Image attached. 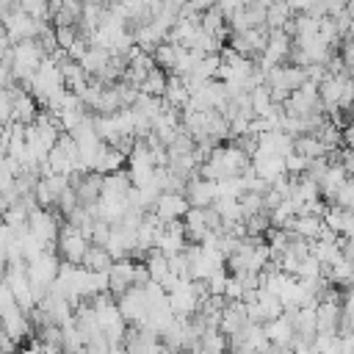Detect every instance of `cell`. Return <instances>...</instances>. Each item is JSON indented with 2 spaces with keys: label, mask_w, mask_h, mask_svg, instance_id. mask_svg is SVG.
Here are the masks:
<instances>
[{
  "label": "cell",
  "mask_w": 354,
  "mask_h": 354,
  "mask_svg": "<svg viewBox=\"0 0 354 354\" xmlns=\"http://www.w3.org/2000/svg\"><path fill=\"white\" fill-rule=\"evenodd\" d=\"M252 166V158L232 141V144H218L207 152V158L199 163V174L207 180H224V177H241Z\"/></svg>",
  "instance_id": "obj_1"
},
{
  "label": "cell",
  "mask_w": 354,
  "mask_h": 354,
  "mask_svg": "<svg viewBox=\"0 0 354 354\" xmlns=\"http://www.w3.org/2000/svg\"><path fill=\"white\" fill-rule=\"evenodd\" d=\"M310 77H307V69L304 66H299V64H277V66H271L268 72H266V86H268V91H271V97H274V102H285L288 100V94L290 91H296L299 86H304Z\"/></svg>",
  "instance_id": "obj_2"
},
{
  "label": "cell",
  "mask_w": 354,
  "mask_h": 354,
  "mask_svg": "<svg viewBox=\"0 0 354 354\" xmlns=\"http://www.w3.org/2000/svg\"><path fill=\"white\" fill-rule=\"evenodd\" d=\"M318 94H321V102L329 111L335 108H348L354 105V75L348 72H326L324 80L318 83Z\"/></svg>",
  "instance_id": "obj_3"
},
{
  "label": "cell",
  "mask_w": 354,
  "mask_h": 354,
  "mask_svg": "<svg viewBox=\"0 0 354 354\" xmlns=\"http://www.w3.org/2000/svg\"><path fill=\"white\" fill-rule=\"evenodd\" d=\"M183 224H185V238L188 243H202L210 232L221 230L224 218L221 213L216 210V205H202V207H188V213L183 216Z\"/></svg>",
  "instance_id": "obj_4"
},
{
  "label": "cell",
  "mask_w": 354,
  "mask_h": 354,
  "mask_svg": "<svg viewBox=\"0 0 354 354\" xmlns=\"http://www.w3.org/2000/svg\"><path fill=\"white\" fill-rule=\"evenodd\" d=\"M11 53H14L11 75H14V80H19V83L28 86V80L36 75V69H39V64L47 58V53H44V47H41L36 39H22V41H17V44L11 47Z\"/></svg>",
  "instance_id": "obj_5"
},
{
  "label": "cell",
  "mask_w": 354,
  "mask_h": 354,
  "mask_svg": "<svg viewBox=\"0 0 354 354\" xmlns=\"http://www.w3.org/2000/svg\"><path fill=\"white\" fill-rule=\"evenodd\" d=\"M91 238L86 232H80L75 224L69 221H61V230H58V241H55V252L61 257V263H80L86 249H88Z\"/></svg>",
  "instance_id": "obj_6"
},
{
  "label": "cell",
  "mask_w": 354,
  "mask_h": 354,
  "mask_svg": "<svg viewBox=\"0 0 354 354\" xmlns=\"http://www.w3.org/2000/svg\"><path fill=\"white\" fill-rule=\"evenodd\" d=\"M61 213L50 210V207H33L30 216H28V230L47 246V249H55V241H58V230H61Z\"/></svg>",
  "instance_id": "obj_7"
},
{
  "label": "cell",
  "mask_w": 354,
  "mask_h": 354,
  "mask_svg": "<svg viewBox=\"0 0 354 354\" xmlns=\"http://www.w3.org/2000/svg\"><path fill=\"white\" fill-rule=\"evenodd\" d=\"M266 44H268V25L246 28V30H238L230 36V47L238 50L241 55H249V58H260Z\"/></svg>",
  "instance_id": "obj_8"
},
{
  "label": "cell",
  "mask_w": 354,
  "mask_h": 354,
  "mask_svg": "<svg viewBox=\"0 0 354 354\" xmlns=\"http://www.w3.org/2000/svg\"><path fill=\"white\" fill-rule=\"evenodd\" d=\"M3 25H6L8 39L17 44V41H22V39H36L39 30H41V25H44V19H33V17H28L22 8H17V11H11V14L3 17Z\"/></svg>",
  "instance_id": "obj_9"
},
{
  "label": "cell",
  "mask_w": 354,
  "mask_h": 354,
  "mask_svg": "<svg viewBox=\"0 0 354 354\" xmlns=\"http://www.w3.org/2000/svg\"><path fill=\"white\" fill-rule=\"evenodd\" d=\"M69 180H72V188L77 191L80 205L91 207L102 196V174L100 171H94V169H88V171H72Z\"/></svg>",
  "instance_id": "obj_10"
},
{
  "label": "cell",
  "mask_w": 354,
  "mask_h": 354,
  "mask_svg": "<svg viewBox=\"0 0 354 354\" xmlns=\"http://www.w3.org/2000/svg\"><path fill=\"white\" fill-rule=\"evenodd\" d=\"M116 304H119L127 324H141L147 315V285L144 288H138V285L127 288L124 293L116 296Z\"/></svg>",
  "instance_id": "obj_11"
},
{
  "label": "cell",
  "mask_w": 354,
  "mask_h": 354,
  "mask_svg": "<svg viewBox=\"0 0 354 354\" xmlns=\"http://www.w3.org/2000/svg\"><path fill=\"white\" fill-rule=\"evenodd\" d=\"M188 207H191V202H188L185 194H180V191H160L158 199H155V205H152V210H155L163 221H177V218H183V216L188 213Z\"/></svg>",
  "instance_id": "obj_12"
},
{
  "label": "cell",
  "mask_w": 354,
  "mask_h": 354,
  "mask_svg": "<svg viewBox=\"0 0 354 354\" xmlns=\"http://www.w3.org/2000/svg\"><path fill=\"white\" fill-rule=\"evenodd\" d=\"M340 321H343V304L335 299H321L315 304V326L324 335H340Z\"/></svg>",
  "instance_id": "obj_13"
},
{
  "label": "cell",
  "mask_w": 354,
  "mask_h": 354,
  "mask_svg": "<svg viewBox=\"0 0 354 354\" xmlns=\"http://www.w3.org/2000/svg\"><path fill=\"white\" fill-rule=\"evenodd\" d=\"M124 163H127V152L119 149V147H113V144H108V141H102L100 149L91 155L88 169H94V171H100V174H108V171L122 169Z\"/></svg>",
  "instance_id": "obj_14"
},
{
  "label": "cell",
  "mask_w": 354,
  "mask_h": 354,
  "mask_svg": "<svg viewBox=\"0 0 354 354\" xmlns=\"http://www.w3.org/2000/svg\"><path fill=\"white\" fill-rule=\"evenodd\" d=\"M249 321H252V318H249L246 301H243V299H227V304H224V310H221V324H218V329L230 337V335L241 332Z\"/></svg>",
  "instance_id": "obj_15"
},
{
  "label": "cell",
  "mask_w": 354,
  "mask_h": 354,
  "mask_svg": "<svg viewBox=\"0 0 354 354\" xmlns=\"http://www.w3.org/2000/svg\"><path fill=\"white\" fill-rule=\"evenodd\" d=\"M185 199L194 205V207H202V205H213L218 199V183L216 180H207L202 174L191 177L188 185H185Z\"/></svg>",
  "instance_id": "obj_16"
},
{
  "label": "cell",
  "mask_w": 354,
  "mask_h": 354,
  "mask_svg": "<svg viewBox=\"0 0 354 354\" xmlns=\"http://www.w3.org/2000/svg\"><path fill=\"white\" fill-rule=\"evenodd\" d=\"M252 169L260 177H266L268 183H274L279 174H285V155H277V152H268V149L257 147L254 155H252Z\"/></svg>",
  "instance_id": "obj_17"
},
{
  "label": "cell",
  "mask_w": 354,
  "mask_h": 354,
  "mask_svg": "<svg viewBox=\"0 0 354 354\" xmlns=\"http://www.w3.org/2000/svg\"><path fill=\"white\" fill-rule=\"evenodd\" d=\"M155 246H158L160 252H166V254H174V252H180V249H185V246H188L185 224H183L180 218H177V221H166V224L160 227V232H158Z\"/></svg>",
  "instance_id": "obj_18"
},
{
  "label": "cell",
  "mask_w": 354,
  "mask_h": 354,
  "mask_svg": "<svg viewBox=\"0 0 354 354\" xmlns=\"http://www.w3.org/2000/svg\"><path fill=\"white\" fill-rule=\"evenodd\" d=\"M133 274H136V260L130 257H116L111 271H108V290L113 296L124 293L127 288H133Z\"/></svg>",
  "instance_id": "obj_19"
},
{
  "label": "cell",
  "mask_w": 354,
  "mask_h": 354,
  "mask_svg": "<svg viewBox=\"0 0 354 354\" xmlns=\"http://www.w3.org/2000/svg\"><path fill=\"white\" fill-rule=\"evenodd\" d=\"M268 340H271V348L274 351H290V337H293V324L288 321V315L282 313L279 318H271L263 324Z\"/></svg>",
  "instance_id": "obj_20"
},
{
  "label": "cell",
  "mask_w": 354,
  "mask_h": 354,
  "mask_svg": "<svg viewBox=\"0 0 354 354\" xmlns=\"http://www.w3.org/2000/svg\"><path fill=\"white\" fill-rule=\"evenodd\" d=\"M293 232H299L301 238H307V241H315L318 235H324V230H326V221H324V216H318V213H296L293 218H290V224H288Z\"/></svg>",
  "instance_id": "obj_21"
},
{
  "label": "cell",
  "mask_w": 354,
  "mask_h": 354,
  "mask_svg": "<svg viewBox=\"0 0 354 354\" xmlns=\"http://www.w3.org/2000/svg\"><path fill=\"white\" fill-rule=\"evenodd\" d=\"M324 221L332 232H337L340 238L346 235H354V210L348 207H340V205H332L324 210Z\"/></svg>",
  "instance_id": "obj_22"
},
{
  "label": "cell",
  "mask_w": 354,
  "mask_h": 354,
  "mask_svg": "<svg viewBox=\"0 0 354 354\" xmlns=\"http://www.w3.org/2000/svg\"><path fill=\"white\" fill-rule=\"evenodd\" d=\"M257 141H260L257 147H263V149H268V152H277V155L293 152V136H290L288 130H282V127L257 133Z\"/></svg>",
  "instance_id": "obj_23"
},
{
  "label": "cell",
  "mask_w": 354,
  "mask_h": 354,
  "mask_svg": "<svg viewBox=\"0 0 354 354\" xmlns=\"http://www.w3.org/2000/svg\"><path fill=\"white\" fill-rule=\"evenodd\" d=\"M113 254H111V249L108 246H102V243H88V249H86V254H83V260H80V266H86L88 271H111V266H113Z\"/></svg>",
  "instance_id": "obj_24"
},
{
  "label": "cell",
  "mask_w": 354,
  "mask_h": 354,
  "mask_svg": "<svg viewBox=\"0 0 354 354\" xmlns=\"http://www.w3.org/2000/svg\"><path fill=\"white\" fill-rule=\"evenodd\" d=\"M293 149L301 152L304 158L315 160V158H329V147L315 136V133H301V136H293Z\"/></svg>",
  "instance_id": "obj_25"
},
{
  "label": "cell",
  "mask_w": 354,
  "mask_h": 354,
  "mask_svg": "<svg viewBox=\"0 0 354 354\" xmlns=\"http://www.w3.org/2000/svg\"><path fill=\"white\" fill-rule=\"evenodd\" d=\"M163 100H166V105H171V108H177V111H183V108L188 105V100H191V91H188L185 77H180V75H169V83H166Z\"/></svg>",
  "instance_id": "obj_26"
},
{
  "label": "cell",
  "mask_w": 354,
  "mask_h": 354,
  "mask_svg": "<svg viewBox=\"0 0 354 354\" xmlns=\"http://www.w3.org/2000/svg\"><path fill=\"white\" fill-rule=\"evenodd\" d=\"M133 188V177L124 169L108 171L102 174V196H127V191Z\"/></svg>",
  "instance_id": "obj_27"
},
{
  "label": "cell",
  "mask_w": 354,
  "mask_h": 354,
  "mask_svg": "<svg viewBox=\"0 0 354 354\" xmlns=\"http://www.w3.org/2000/svg\"><path fill=\"white\" fill-rule=\"evenodd\" d=\"M111 53H113V50H108V47H102V44H88L86 55L80 58V64H83L86 75H88V77H97V75L102 72V66L108 64Z\"/></svg>",
  "instance_id": "obj_28"
},
{
  "label": "cell",
  "mask_w": 354,
  "mask_h": 354,
  "mask_svg": "<svg viewBox=\"0 0 354 354\" xmlns=\"http://www.w3.org/2000/svg\"><path fill=\"white\" fill-rule=\"evenodd\" d=\"M180 53H183V44H177V41H171V39H163V41L155 44L152 58H155L158 66H163L166 72H171L174 64H177V58H180Z\"/></svg>",
  "instance_id": "obj_29"
},
{
  "label": "cell",
  "mask_w": 354,
  "mask_h": 354,
  "mask_svg": "<svg viewBox=\"0 0 354 354\" xmlns=\"http://www.w3.org/2000/svg\"><path fill=\"white\" fill-rule=\"evenodd\" d=\"M290 19H293V6L288 0H268V8H266L268 28H288Z\"/></svg>",
  "instance_id": "obj_30"
},
{
  "label": "cell",
  "mask_w": 354,
  "mask_h": 354,
  "mask_svg": "<svg viewBox=\"0 0 354 354\" xmlns=\"http://www.w3.org/2000/svg\"><path fill=\"white\" fill-rule=\"evenodd\" d=\"M199 25H202L207 33H213V36H218V39L224 41V36H227V14H224L218 6H210V8H205V11H202V19H199Z\"/></svg>",
  "instance_id": "obj_31"
},
{
  "label": "cell",
  "mask_w": 354,
  "mask_h": 354,
  "mask_svg": "<svg viewBox=\"0 0 354 354\" xmlns=\"http://www.w3.org/2000/svg\"><path fill=\"white\" fill-rule=\"evenodd\" d=\"M166 83H169V72H166L163 66H158V64H155V66L147 72V77L138 83V91H144V94H155V97H163Z\"/></svg>",
  "instance_id": "obj_32"
},
{
  "label": "cell",
  "mask_w": 354,
  "mask_h": 354,
  "mask_svg": "<svg viewBox=\"0 0 354 354\" xmlns=\"http://www.w3.org/2000/svg\"><path fill=\"white\" fill-rule=\"evenodd\" d=\"M224 348H230V337L218 326H210L199 335V351H224Z\"/></svg>",
  "instance_id": "obj_33"
},
{
  "label": "cell",
  "mask_w": 354,
  "mask_h": 354,
  "mask_svg": "<svg viewBox=\"0 0 354 354\" xmlns=\"http://www.w3.org/2000/svg\"><path fill=\"white\" fill-rule=\"evenodd\" d=\"M216 210L221 213L224 221H243V207H241V196H218Z\"/></svg>",
  "instance_id": "obj_34"
},
{
  "label": "cell",
  "mask_w": 354,
  "mask_h": 354,
  "mask_svg": "<svg viewBox=\"0 0 354 354\" xmlns=\"http://www.w3.org/2000/svg\"><path fill=\"white\" fill-rule=\"evenodd\" d=\"M249 102H252L254 116H266V113H268V108L274 105V97H271L268 86H266V83H260V86H254V88L249 91Z\"/></svg>",
  "instance_id": "obj_35"
},
{
  "label": "cell",
  "mask_w": 354,
  "mask_h": 354,
  "mask_svg": "<svg viewBox=\"0 0 354 354\" xmlns=\"http://www.w3.org/2000/svg\"><path fill=\"white\" fill-rule=\"evenodd\" d=\"M329 199H332V205H340V207L354 210V177H346V180L340 183V188H337Z\"/></svg>",
  "instance_id": "obj_36"
},
{
  "label": "cell",
  "mask_w": 354,
  "mask_h": 354,
  "mask_svg": "<svg viewBox=\"0 0 354 354\" xmlns=\"http://www.w3.org/2000/svg\"><path fill=\"white\" fill-rule=\"evenodd\" d=\"M241 207H243V218H246V216L263 213L266 210V199H263L260 191H243L241 194Z\"/></svg>",
  "instance_id": "obj_37"
},
{
  "label": "cell",
  "mask_w": 354,
  "mask_h": 354,
  "mask_svg": "<svg viewBox=\"0 0 354 354\" xmlns=\"http://www.w3.org/2000/svg\"><path fill=\"white\" fill-rule=\"evenodd\" d=\"M243 227H246V235H266V232L271 230L268 210L254 213V216H246V218H243Z\"/></svg>",
  "instance_id": "obj_38"
},
{
  "label": "cell",
  "mask_w": 354,
  "mask_h": 354,
  "mask_svg": "<svg viewBox=\"0 0 354 354\" xmlns=\"http://www.w3.org/2000/svg\"><path fill=\"white\" fill-rule=\"evenodd\" d=\"M19 8L33 19H50V0H19Z\"/></svg>",
  "instance_id": "obj_39"
},
{
  "label": "cell",
  "mask_w": 354,
  "mask_h": 354,
  "mask_svg": "<svg viewBox=\"0 0 354 354\" xmlns=\"http://www.w3.org/2000/svg\"><path fill=\"white\" fill-rule=\"evenodd\" d=\"M77 205H80V199H77V191H75L72 185H69L66 191H61V196L55 199V210H58L64 218H66V216H69V213H72Z\"/></svg>",
  "instance_id": "obj_40"
},
{
  "label": "cell",
  "mask_w": 354,
  "mask_h": 354,
  "mask_svg": "<svg viewBox=\"0 0 354 354\" xmlns=\"http://www.w3.org/2000/svg\"><path fill=\"white\" fill-rule=\"evenodd\" d=\"M17 307H19V301H17L14 290H11V285H8L6 279H0V318L8 315V313L17 310Z\"/></svg>",
  "instance_id": "obj_41"
},
{
  "label": "cell",
  "mask_w": 354,
  "mask_h": 354,
  "mask_svg": "<svg viewBox=\"0 0 354 354\" xmlns=\"http://www.w3.org/2000/svg\"><path fill=\"white\" fill-rule=\"evenodd\" d=\"M77 36H80L77 25H55V41H58L61 50H69Z\"/></svg>",
  "instance_id": "obj_42"
},
{
  "label": "cell",
  "mask_w": 354,
  "mask_h": 354,
  "mask_svg": "<svg viewBox=\"0 0 354 354\" xmlns=\"http://www.w3.org/2000/svg\"><path fill=\"white\" fill-rule=\"evenodd\" d=\"M307 166H310V158H304L301 152L293 149V152L285 155V171H288V174H304Z\"/></svg>",
  "instance_id": "obj_43"
},
{
  "label": "cell",
  "mask_w": 354,
  "mask_h": 354,
  "mask_svg": "<svg viewBox=\"0 0 354 354\" xmlns=\"http://www.w3.org/2000/svg\"><path fill=\"white\" fill-rule=\"evenodd\" d=\"M246 191L243 177H224L218 180V196H241Z\"/></svg>",
  "instance_id": "obj_44"
},
{
  "label": "cell",
  "mask_w": 354,
  "mask_h": 354,
  "mask_svg": "<svg viewBox=\"0 0 354 354\" xmlns=\"http://www.w3.org/2000/svg\"><path fill=\"white\" fill-rule=\"evenodd\" d=\"M205 282H207V293H221V296H224V288H227V274H224V268L213 271Z\"/></svg>",
  "instance_id": "obj_45"
},
{
  "label": "cell",
  "mask_w": 354,
  "mask_h": 354,
  "mask_svg": "<svg viewBox=\"0 0 354 354\" xmlns=\"http://www.w3.org/2000/svg\"><path fill=\"white\" fill-rule=\"evenodd\" d=\"M88 44H91V41H88L86 36H77V39L72 41V47L66 50V53H69V58H75V61H80V58L86 55V50H88Z\"/></svg>",
  "instance_id": "obj_46"
},
{
  "label": "cell",
  "mask_w": 354,
  "mask_h": 354,
  "mask_svg": "<svg viewBox=\"0 0 354 354\" xmlns=\"http://www.w3.org/2000/svg\"><path fill=\"white\" fill-rule=\"evenodd\" d=\"M224 296L227 299H243V288H241V282H238V277H227V288H224Z\"/></svg>",
  "instance_id": "obj_47"
},
{
  "label": "cell",
  "mask_w": 354,
  "mask_h": 354,
  "mask_svg": "<svg viewBox=\"0 0 354 354\" xmlns=\"http://www.w3.org/2000/svg\"><path fill=\"white\" fill-rule=\"evenodd\" d=\"M335 155H337V160L343 163L346 174L354 177V147H348V149H343V152H335Z\"/></svg>",
  "instance_id": "obj_48"
},
{
  "label": "cell",
  "mask_w": 354,
  "mask_h": 354,
  "mask_svg": "<svg viewBox=\"0 0 354 354\" xmlns=\"http://www.w3.org/2000/svg\"><path fill=\"white\" fill-rule=\"evenodd\" d=\"M290 6H293V11H310L315 3H321V0H288Z\"/></svg>",
  "instance_id": "obj_49"
},
{
  "label": "cell",
  "mask_w": 354,
  "mask_h": 354,
  "mask_svg": "<svg viewBox=\"0 0 354 354\" xmlns=\"http://www.w3.org/2000/svg\"><path fill=\"white\" fill-rule=\"evenodd\" d=\"M17 8H19V0H0V17L11 14V11H17Z\"/></svg>",
  "instance_id": "obj_50"
},
{
  "label": "cell",
  "mask_w": 354,
  "mask_h": 354,
  "mask_svg": "<svg viewBox=\"0 0 354 354\" xmlns=\"http://www.w3.org/2000/svg\"><path fill=\"white\" fill-rule=\"evenodd\" d=\"M83 3H97V6H108L111 0H83Z\"/></svg>",
  "instance_id": "obj_51"
},
{
  "label": "cell",
  "mask_w": 354,
  "mask_h": 354,
  "mask_svg": "<svg viewBox=\"0 0 354 354\" xmlns=\"http://www.w3.org/2000/svg\"><path fill=\"white\" fill-rule=\"evenodd\" d=\"M351 337H354V332H351Z\"/></svg>",
  "instance_id": "obj_52"
}]
</instances>
